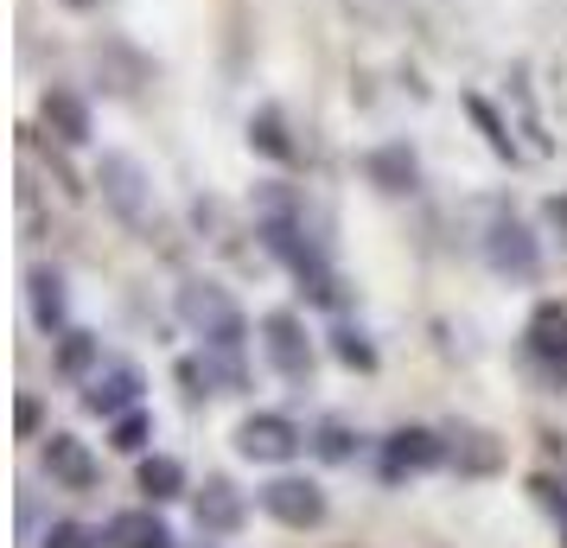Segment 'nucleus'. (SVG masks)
I'll use <instances>...</instances> for the list:
<instances>
[{
  "instance_id": "obj_1",
  "label": "nucleus",
  "mask_w": 567,
  "mask_h": 548,
  "mask_svg": "<svg viewBox=\"0 0 567 548\" xmlns=\"http://www.w3.org/2000/svg\"><path fill=\"white\" fill-rule=\"evenodd\" d=\"M179 319L210 344V351H236L243 332H249V325H243V307H236L217 281H185L179 288Z\"/></svg>"
},
{
  "instance_id": "obj_2",
  "label": "nucleus",
  "mask_w": 567,
  "mask_h": 548,
  "mask_svg": "<svg viewBox=\"0 0 567 548\" xmlns=\"http://www.w3.org/2000/svg\"><path fill=\"white\" fill-rule=\"evenodd\" d=\"M96 185H103L109 210H115L128 230H154V179H147V166L134 154H103Z\"/></svg>"
},
{
  "instance_id": "obj_3",
  "label": "nucleus",
  "mask_w": 567,
  "mask_h": 548,
  "mask_svg": "<svg viewBox=\"0 0 567 548\" xmlns=\"http://www.w3.org/2000/svg\"><path fill=\"white\" fill-rule=\"evenodd\" d=\"M300 446H307V434H300L287 415H249L243 427H236V453L256 459V466H287Z\"/></svg>"
},
{
  "instance_id": "obj_4",
  "label": "nucleus",
  "mask_w": 567,
  "mask_h": 548,
  "mask_svg": "<svg viewBox=\"0 0 567 548\" xmlns=\"http://www.w3.org/2000/svg\"><path fill=\"white\" fill-rule=\"evenodd\" d=\"M261 510L281 529H319L326 523V492L312 478H275V485H261Z\"/></svg>"
},
{
  "instance_id": "obj_5",
  "label": "nucleus",
  "mask_w": 567,
  "mask_h": 548,
  "mask_svg": "<svg viewBox=\"0 0 567 548\" xmlns=\"http://www.w3.org/2000/svg\"><path fill=\"white\" fill-rule=\"evenodd\" d=\"M446 466V441L434 427H395L383 441V478H409V472H434Z\"/></svg>"
},
{
  "instance_id": "obj_6",
  "label": "nucleus",
  "mask_w": 567,
  "mask_h": 548,
  "mask_svg": "<svg viewBox=\"0 0 567 548\" xmlns=\"http://www.w3.org/2000/svg\"><path fill=\"white\" fill-rule=\"evenodd\" d=\"M485 256L497 275H511V281H536V268H542V249H536V236L523 230L516 217H497L485 236Z\"/></svg>"
},
{
  "instance_id": "obj_7",
  "label": "nucleus",
  "mask_w": 567,
  "mask_h": 548,
  "mask_svg": "<svg viewBox=\"0 0 567 548\" xmlns=\"http://www.w3.org/2000/svg\"><path fill=\"white\" fill-rule=\"evenodd\" d=\"M261 351L281 376H307L312 370V344H307V325L293 313H268L261 319Z\"/></svg>"
},
{
  "instance_id": "obj_8",
  "label": "nucleus",
  "mask_w": 567,
  "mask_h": 548,
  "mask_svg": "<svg viewBox=\"0 0 567 548\" xmlns=\"http://www.w3.org/2000/svg\"><path fill=\"white\" fill-rule=\"evenodd\" d=\"M192 517H198L205 536H236L243 517H249V504H243V492H236L230 478H205V485L192 492Z\"/></svg>"
},
{
  "instance_id": "obj_9",
  "label": "nucleus",
  "mask_w": 567,
  "mask_h": 548,
  "mask_svg": "<svg viewBox=\"0 0 567 548\" xmlns=\"http://www.w3.org/2000/svg\"><path fill=\"white\" fill-rule=\"evenodd\" d=\"M141 390H147V383H141V370H134V364H109V370H96V376H90L83 409L115 421V415H128L134 402H141Z\"/></svg>"
},
{
  "instance_id": "obj_10",
  "label": "nucleus",
  "mask_w": 567,
  "mask_h": 548,
  "mask_svg": "<svg viewBox=\"0 0 567 548\" xmlns=\"http://www.w3.org/2000/svg\"><path fill=\"white\" fill-rule=\"evenodd\" d=\"M45 472H52L64 492H90L96 485V453L78 434H45Z\"/></svg>"
},
{
  "instance_id": "obj_11",
  "label": "nucleus",
  "mask_w": 567,
  "mask_h": 548,
  "mask_svg": "<svg viewBox=\"0 0 567 548\" xmlns=\"http://www.w3.org/2000/svg\"><path fill=\"white\" fill-rule=\"evenodd\" d=\"M446 459H453L465 478H491V472L504 466V446H497V434H485V427H460V434L446 441Z\"/></svg>"
},
{
  "instance_id": "obj_12",
  "label": "nucleus",
  "mask_w": 567,
  "mask_h": 548,
  "mask_svg": "<svg viewBox=\"0 0 567 548\" xmlns=\"http://www.w3.org/2000/svg\"><path fill=\"white\" fill-rule=\"evenodd\" d=\"M109 548H173V529L154 517V510H115L103 529Z\"/></svg>"
},
{
  "instance_id": "obj_13",
  "label": "nucleus",
  "mask_w": 567,
  "mask_h": 548,
  "mask_svg": "<svg viewBox=\"0 0 567 548\" xmlns=\"http://www.w3.org/2000/svg\"><path fill=\"white\" fill-rule=\"evenodd\" d=\"M134 485L154 497V504H173V497H185V466L173 459V453H147L141 472H134Z\"/></svg>"
},
{
  "instance_id": "obj_14",
  "label": "nucleus",
  "mask_w": 567,
  "mask_h": 548,
  "mask_svg": "<svg viewBox=\"0 0 567 548\" xmlns=\"http://www.w3.org/2000/svg\"><path fill=\"white\" fill-rule=\"evenodd\" d=\"M529 351H536V358H555V364H561V358H567V307L542 300L536 319H529Z\"/></svg>"
},
{
  "instance_id": "obj_15",
  "label": "nucleus",
  "mask_w": 567,
  "mask_h": 548,
  "mask_svg": "<svg viewBox=\"0 0 567 548\" xmlns=\"http://www.w3.org/2000/svg\"><path fill=\"white\" fill-rule=\"evenodd\" d=\"M27 293H32V319H39L45 332H58V325H64V275H52V268H32Z\"/></svg>"
},
{
  "instance_id": "obj_16",
  "label": "nucleus",
  "mask_w": 567,
  "mask_h": 548,
  "mask_svg": "<svg viewBox=\"0 0 567 548\" xmlns=\"http://www.w3.org/2000/svg\"><path fill=\"white\" fill-rule=\"evenodd\" d=\"M363 173L383 185V192H414V173H421V166H414L409 147H377V154L363 159Z\"/></svg>"
},
{
  "instance_id": "obj_17",
  "label": "nucleus",
  "mask_w": 567,
  "mask_h": 548,
  "mask_svg": "<svg viewBox=\"0 0 567 548\" xmlns=\"http://www.w3.org/2000/svg\"><path fill=\"white\" fill-rule=\"evenodd\" d=\"M45 122L58 128V141H90V108L78 90H52L45 96Z\"/></svg>"
},
{
  "instance_id": "obj_18",
  "label": "nucleus",
  "mask_w": 567,
  "mask_h": 548,
  "mask_svg": "<svg viewBox=\"0 0 567 548\" xmlns=\"http://www.w3.org/2000/svg\"><path fill=\"white\" fill-rule=\"evenodd\" d=\"M147 441H154V421L141 415V409L115 415V427H109V446H115V453H141Z\"/></svg>"
},
{
  "instance_id": "obj_19",
  "label": "nucleus",
  "mask_w": 567,
  "mask_h": 548,
  "mask_svg": "<svg viewBox=\"0 0 567 548\" xmlns=\"http://www.w3.org/2000/svg\"><path fill=\"white\" fill-rule=\"evenodd\" d=\"M249 141H256L261 154L268 159H293V141H287L281 134V115H275V108H268V115H256V122H249Z\"/></svg>"
},
{
  "instance_id": "obj_20",
  "label": "nucleus",
  "mask_w": 567,
  "mask_h": 548,
  "mask_svg": "<svg viewBox=\"0 0 567 548\" xmlns=\"http://www.w3.org/2000/svg\"><path fill=\"white\" fill-rule=\"evenodd\" d=\"M90 364H96V339H90V332H64V344H58V370H64V376H83Z\"/></svg>"
},
{
  "instance_id": "obj_21",
  "label": "nucleus",
  "mask_w": 567,
  "mask_h": 548,
  "mask_svg": "<svg viewBox=\"0 0 567 548\" xmlns=\"http://www.w3.org/2000/svg\"><path fill=\"white\" fill-rule=\"evenodd\" d=\"M332 351H338V364H351V370H377V344L363 339V332H332Z\"/></svg>"
},
{
  "instance_id": "obj_22",
  "label": "nucleus",
  "mask_w": 567,
  "mask_h": 548,
  "mask_svg": "<svg viewBox=\"0 0 567 548\" xmlns=\"http://www.w3.org/2000/svg\"><path fill=\"white\" fill-rule=\"evenodd\" d=\"M351 441H358V434H351V427H344V421H326V427H319V459H332V466H344V459H351Z\"/></svg>"
},
{
  "instance_id": "obj_23",
  "label": "nucleus",
  "mask_w": 567,
  "mask_h": 548,
  "mask_svg": "<svg viewBox=\"0 0 567 548\" xmlns=\"http://www.w3.org/2000/svg\"><path fill=\"white\" fill-rule=\"evenodd\" d=\"M465 108H472V122H478V128H485V141H491V147H497V154L511 159L516 147H511V134H504V122H497V115H491V103H485V96H465Z\"/></svg>"
},
{
  "instance_id": "obj_24",
  "label": "nucleus",
  "mask_w": 567,
  "mask_h": 548,
  "mask_svg": "<svg viewBox=\"0 0 567 548\" xmlns=\"http://www.w3.org/2000/svg\"><path fill=\"white\" fill-rule=\"evenodd\" d=\"M103 536L96 529H83V523H52L45 529V548H96Z\"/></svg>"
},
{
  "instance_id": "obj_25",
  "label": "nucleus",
  "mask_w": 567,
  "mask_h": 548,
  "mask_svg": "<svg viewBox=\"0 0 567 548\" xmlns=\"http://www.w3.org/2000/svg\"><path fill=\"white\" fill-rule=\"evenodd\" d=\"M39 421H45L39 395H20V409H13V427H20V441H32V434H39Z\"/></svg>"
},
{
  "instance_id": "obj_26",
  "label": "nucleus",
  "mask_w": 567,
  "mask_h": 548,
  "mask_svg": "<svg viewBox=\"0 0 567 548\" xmlns=\"http://www.w3.org/2000/svg\"><path fill=\"white\" fill-rule=\"evenodd\" d=\"M548 224H555V230H567V198H548Z\"/></svg>"
},
{
  "instance_id": "obj_27",
  "label": "nucleus",
  "mask_w": 567,
  "mask_h": 548,
  "mask_svg": "<svg viewBox=\"0 0 567 548\" xmlns=\"http://www.w3.org/2000/svg\"><path fill=\"white\" fill-rule=\"evenodd\" d=\"M395 7H402V0H363V13H377V20H383V13H395Z\"/></svg>"
},
{
  "instance_id": "obj_28",
  "label": "nucleus",
  "mask_w": 567,
  "mask_h": 548,
  "mask_svg": "<svg viewBox=\"0 0 567 548\" xmlns=\"http://www.w3.org/2000/svg\"><path fill=\"white\" fill-rule=\"evenodd\" d=\"M71 7H83V0H71Z\"/></svg>"
}]
</instances>
